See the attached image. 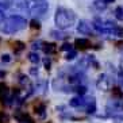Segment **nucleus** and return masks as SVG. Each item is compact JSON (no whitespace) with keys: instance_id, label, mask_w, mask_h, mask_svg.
I'll return each instance as SVG.
<instances>
[{"instance_id":"23","label":"nucleus","mask_w":123,"mask_h":123,"mask_svg":"<svg viewBox=\"0 0 123 123\" xmlns=\"http://www.w3.org/2000/svg\"><path fill=\"white\" fill-rule=\"evenodd\" d=\"M12 57L10 54H1V57H0V61L4 62V64H8V62H11Z\"/></svg>"},{"instance_id":"35","label":"nucleus","mask_w":123,"mask_h":123,"mask_svg":"<svg viewBox=\"0 0 123 123\" xmlns=\"http://www.w3.org/2000/svg\"><path fill=\"white\" fill-rule=\"evenodd\" d=\"M26 123H35L34 120H30V122H26Z\"/></svg>"},{"instance_id":"22","label":"nucleus","mask_w":123,"mask_h":123,"mask_svg":"<svg viewBox=\"0 0 123 123\" xmlns=\"http://www.w3.org/2000/svg\"><path fill=\"white\" fill-rule=\"evenodd\" d=\"M115 18L123 20V7H116L115 8Z\"/></svg>"},{"instance_id":"11","label":"nucleus","mask_w":123,"mask_h":123,"mask_svg":"<svg viewBox=\"0 0 123 123\" xmlns=\"http://www.w3.org/2000/svg\"><path fill=\"white\" fill-rule=\"evenodd\" d=\"M42 50L46 53V54H53V53H55L57 51V46H55V43H45L42 45Z\"/></svg>"},{"instance_id":"24","label":"nucleus","mask_w":123,"mask_h":123,"mask_svg":"<svg viewBox=\"0 0 123 123\" xmlns=\"http://www.w3.org/2000/svg\"><path fill=\"white\" fill-rule=\"evenodd\" d=\"M43 66H45V69H46V70H50V68H51V60L49 57H46L43 60Z\"/></svg>"},{"instance_id":"19","label":"nucleus","mask_w":123,"mask_h":123,"mask_svg":"<svg viewBox=\"0 0 123 123\" xmlns=\"http://www.w3.org/2000/svg\"><path fill=\"white\" fill-rule=\"evenodd\" d=\"M29 25H30V27L34 29V30H39L41 29V22L38 20V19H31Z\"/></svg>"},{"instance_id":"12","label":"nucleus","mask_w":123,"mask_h":123,"mask_svg":"<svg viewBox=\"0 0 123 123\" xmlns=\"http://www.w3.org/2000/svg\"><path fill=\"white\" fill-rule=\"evenodd\" d=\"M50 35H51V38H54V39H58V41H62V39H65L66 37V34L65 33H62V30H51L50 31Z\"/></svg>"},{"instance_id":"17","label":"nucleus","mask_w":123,"mask_h":123,"mask_svg":"<svg viewBox=\"0 0 123 123\" xmlns=\"http://www.w3.org/2000/svg\"><path fill=\"white\" fill-rule=\"evenodd\" d=\"M93 7L98 8L99 11H101V10H104V8L107 7V3H105L104 0H96L93 3Z\"/></svg>"},{"instance_id":"10","label":"nucleus","mask_w":123,"mask_h":123,"mask_svg":"<svg viewBox=\"0 0 123 123\" xmlns=\"http://www.w3.org/2000/svg\"><path fill=\"white\" fill-rule=\"evenodd\" d=\"M34 112L39 116V119H45V116H46V105H45V103L37 104L34 107Z\"/></svg>"},{"instance_id":"34","label":"nucleus","mask_w":123,"mask_h":123,"mask_svg":"<svg viewBox=\"0 0 123 123\" xmlns=\"http://www.w3.org/2000/svg\"><path fill=\"white\" fill-rule=\"evenodd\" d=\"M104 1H105V3H107V4H110V3H114L115 0H104Z\"/></svg>"},{"instance_id":"15","label":"nucleus","mask_w":123,"mask_h":123,"mask_svg":"<svg viewBox=\"0 0 123 123\" xmlns=\"http://www.w3.org/2000/svg\"><path fill=\"white\" fill-rule=\"evenodd\" d=\"M35 88H37L35 91H39V92H46V89H47V81H45V80H39V81H37Z\"/></svg>"},{"instance_id":"32","label":"nucleus","mask_w":123,"mask_h":123,"mask_svg":"<svg viewBox=\"0 0 123 123\" xmlns=\"http://www.w3.org/2000/svg\"><path fill=\"white\" fill-rule=\"evenodd\" d=\"M114 95H115V96H122V92H120L119 91V88H115V91H114Z\"/></svg>"},{"instance_id":"27","label":"nucleus","mask_w":123,"mask_h":123,"mask_svg":"<svg viewBox=\"0 0 123 123\" xmlns=\"http://www.w3.org/2000/svg\"><path fill=\"white\" fill-rule=\"evenodd\" d=\"M73 47H72V45L70 43H68V42H65V43L61 46V50H64V51H69V50H72Z\"/></svg>"},{"instance_id":"6","label":"nucleus","mask_w":123,"mask_h":123,"mask_svg":"<svg viewBox=\"0 0 123 123\" xmlns=\"http://www.w3.org/2000/svg\"><path fill=\"white\" fill-rule=\"evenodd\" d=\"M77 31L81 34H85V35H88V34H91V23H88L87 20H80L79 25H77Z\"/></svg>"},{"instance_id":"25","label":"nucleus","mask_w":123,"mask_h":123,"mask_svg":"<svg viewBox=\"0 0 123 123\" xmlns=\"http://www.w3.org/2000/svg\"><path fill=\"white\" fill-rule=\"evenodd\" d=\"M10 3H11V0H0V8H10Z\"/></svg>"},{"instance_id":"30","label":"nucleus","mask_w":123,"mask_h":123,"mask_svg":"<svg viewBox=\"0 0 123 123\" xmlns=\"http://www.w3.org/2000/svg\"><path fill=\"white\" fill-rule=\"evenodd\" d=\"M115 35H119V37H123V29H115Z\"/></svg>"},{"instance_id":"13","label":"nucleus","mask_w":123,"mask_h":123,"mask_svg":"<svg viewBox=\"0 0 123 123\" xmlns=\"http://www.w3.org/2000/svg\"><path fill=\"white\" fill-rule=\"evenodd\" d=\"M10 95V88L6 83H0V100H3L4 98H7Z\"/></svg>"},{"instance_id":"7","label":"nucleus","mask_w":123,"mask_h":123,"mask_svg":"<svg viewBox=\"0 0 123 123\" xmlns=\"http://www.w3.org/2000/svg\"><path fill=\"white\" fill-rule=\"evenodd\" d=\"M74 46H76L77 49H80V50H84V49L91 47V41L87 39V38H77V39L74 41Z\"/></svg>"},{"instance_id":"33","label":"nucleus","mask_w":123,"mask_h":123,"mask_svg":"<svg viewBox=\"0 0 123 123\" xmlns=\"http://www.w3.org/2000/svg\"><path fill=\"white\" fill-rule=\"evenodd\" d=\"M6 77V72L4 70H0V79H4Z\"/></svg>"},{"instance_id":"20","label":"nucleus","mask_w":123,"mask_h":123,"mask_svg":"<svg viewBox=\"0 0 123 123\" xmlns=\"http://www.w3.org/2000/svg\"><path fill=\"white\" fill-rule=\"evenodd\" d=\"M0 123H10V116L7 112L0 111Z\"/></svg>"},{"instance_id":"14","label":"nucleus","mask_w":123,"mask_h":123,"mask_svg":"<svg viewBox=\"0 0 123 123\" xmlns=\"http://www.w3.org/2000/svg\"><path fill=\"white\" fill-rule=\"evenodd\" d=\"M29 61L31 62V64H34V65H37V64H38V62L41 61V57H39V54H38V53H37L35 50L34 51H31V53H30L29 54Z\"/></svg>"},{"instance_id":"21","label":"nucleus","mask_w":123,"mask_h":123,"mask_svg":"<svg viewBox=\"0 0 123 123\" xmlns=\"http://www.w3.org/2000/svg\"><path fill=\"white\" fill-rule=\"evenodd\" d=\"M76 57H77V51L72 49V50H69V51H68V54H66L65 60H68V61H72V60H74Z\"/></svg>"},{"instance_id":"29","label":"nucleus","mask_w":123,"mask_h":123,"mask_svg":"<svg viewBox=\"0 0 123 123\" xmlns=\"http://www.w3.org/2000/svg\"><path fill=\"white\" fill-rule=\"evenodd\" d=\"M19 83L20 84H27L29 83V80H27V77H26L25 74H22V76L19 77Z\"/></svg>"},{"instance_id":"1","label":"nucleus","mask_w":123,"mask_h":123,"mask_svg":"<svg viewBox=\"0 0 123 123\" xmlns=\"http://www.w3.org/2000/svg\"><path fill=\"white\" fill-rule=\"evenodd\" d=\"M29 25L26 18H23L22 15H11L0 23V31L3 34L11 35V34L19 33L22 30L26 29V26Z\"/></svg>"},{"instance_id":"26","label":"nucleus","mask_w":123,"mask_h":123,"mask_svg":"<svg viewBox=\"0 0 123 123\" xmlns=\"http://www.w3.org/2000/svg\"><path fill=\"white\" fill-rule=\"evenodd\" d=\"M42 45H43L42 41H37V42H33L31 47H33V50H38V49H42Z\"/></svg>"},{"instance_id":"36","label":"nucleus","mask_w":123,"mask_h":123,"mask_svg":"<svg viewBox=\"0 0 123 123\" xmlns=\"http://www.w3.org/2000/svg\"><path fill=\"white\" fill-rule=\"evenodd\" d=\"M33 1H35V3H37V1H43V0H33Z\"/></svg>"},{"instance_id":"18","label":"nucleus","mask_w":123,"mask_h":123,"mask_svg":"<svg viewBox=\"0 0 123 123\" xmlns=\"http://www.w3.org/2000/svg\"><path fill=\"white\" fill-rule=\"evenodd\" d=\"M73 91H74V92H76V93H79L80 96H84V95L87 93V88L84 87V85H77V87H74L73 88Z\"/></svg>"},{"instance_id":"4","label":"nucleus","mask_w":123,"mask_h":123,"mask_svg":"<svg viewBox=\"0 0 123 123\" xmlns=\"http://www.w3.org/2000/svg\"><path fill=\"white\" fill-rule=\"evenodd\" d=\"M10 8H12L15 11H19V12H27L30 10V6H29L27 0H11Z\"/></svg>"},{"instance_id":"9","label":"nucleus","mask_w":123,"mask_h":123,"mask_svg":"<svg viewBox=\"0 0 123 123\" xmlns=\"http://www.w3.org/2000/svg\"><path fill=\"white\" fill-rule=\"evenodd\" d=\"M84 103H85V99L83 98V96H77V98H73L70 99V101H69V105L70 107H73V108H80V107H83Z\"/></svg>"},{"instance_id":"5","label":"nucleus","mask_w":123,"mask_h":123,"mask_svg":"<svg viewBox=\"0 0 123 123\" xmlns=\"http://www.w3.org/2000/svg\"><path fill=\"white\" fill-rule=\"evenodd\" d=\"M110 85H111L110 79L105 76V74L99 76L98 81H96V87H98V89H100V91H108L110 89Z\"/></svg>"},{"instance_id":"2","label":"nucleus","mask_w":123,"mask_h":123,"mask_svg":"<svg viewBox=\"0 0 123 123\" xmlns=\"http://www.w3.org/2000/svg\"><path fill=\"white\" fill-rule=\"evenodd\" d=\"M76 22V14L73 10L66 7H57L54 14V23L57 29L60 30H66L70 29Z\"/></svg>"},{"instance_id":"31","label":"nucleus","mask_w":123,"mask_h":123,"mask_svg":"<svg viewBox=\"0 0 123 123\" xmlns=\"http://www.w3.org/2000/svg\"><path fill=\"white\" fill-rule=\"evenodd\" d=\"M4 19H6V15H4V11H3V8H0V23L3 22Z\"/></svg>"},{"instance_id":"3","label":"nucleus","mask_w":123,"mask_h":123,"mask_svg":"<svg viewBox=\"0 0 123 123\" xmlns=\"http://www.w3.org/2000/svg\"><path fill=\"white\" fill-rule=\"evenodd\" d=\"M49 10V4L46 1H37L33 7L30 8V14L34 15V16H43Z\"/></svg>"},{"instance_id":"28","label":"nucleus","mask_w":123,"mask_h":123,"mask_svg":"<svg viewBox=\"0 0 123 123\" xmlns=\"http://www.w3.org/2000/svg\"><path fill=\"white\" fill-rule=\"evenodd\" d=\"M30 74H33V76H38V68H37V66L30 68Z\"/></svg>"},{"instance_id":"16","label":"nucleus","mask_w":123,"mask_h":123,"mask_svg":"<svg viewBox=\"0 0 123 123\" xmlns=\"http://www.w3.org/2000/svg\"><path fill=\"white\" fill-rule=\"evenodd\" d=\"M25 49H26V45L23 43V42H20V41H15V43H14L15 53H20V51L25 50Z\"/></svg>"},{"instance_id":"8","label":"nucleus","mask_w":123,"mask_h":123,"mask_svg":"<svg viewBox=\"0 0 123 123\" xmlns=\"http://www.w3.org/2000/svg\"><path fill=\"white\" fill-rule=\"evenodd\" d=\"M14 116H15V119L18 120L19 123H26V122L33 120V119H31V116H30L29 114H26V112H23V111H16Z\"/></svg>"}]
</instances>
